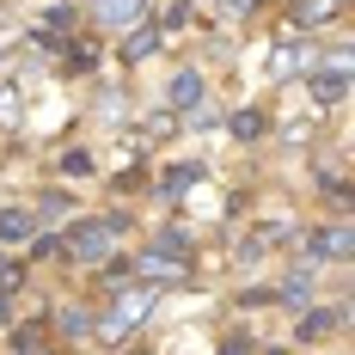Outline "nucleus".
I'll list each match as a JSON object with an SVG mask.
<instances>
[{
  "label": "nucleus",
  "instance_id": "nucleus-1",
  "mask_svg": "<svg viewBox=\"0 0 355 355\" xmlns=\"http://www.w3.org/2000/svg\"><path fill=\"white\" fill-rule=\"evenodd\" d=\"M123 214H92V220H73V227H62L55 239H49V251L55 257H68V263H105L110 251H116V239H123Z\"/></svg>",
  "mask_w": 355,
  "mask_h": 355
},
{
  "label": "nucleus",
  "instance_id": "nucleus-2",
  "mask_svg": "<svg viewBox=\"0 0 355 355\" xmlns=\"http://www.w3.org/2000/svg\"><path fill=\"white\" fill-rule=\"evenodd\" d=\"M153 300H159V288H153V282L116 288V294H110V306H105V319L92 324V331H105V337H129V331H135V324L153 313Z\"/></svg>",
  "mask_w": 355,
  "mask_h": 355
},
{
  "label": "nucleus",
  "instance_id": "nucleus-3",
  "mask_svg": "<svg viewBox=\"0 0 355 355\" xmlns=\"http://www.w3.org/2000/svg\"><path fill=\"white\" fill-rule=\"evenodd\" d=\"M306 92H313V105H343L349 98V55L343 49L337 55H319L306 68Z\"/></svg>",
  "mask_w": 355,
  "mask_h": 355
},
{
  "label": "nucleus",
  "instance_id": "nucleus-4",
  "mask_svg": "<svg viewBox=\"0 0 355 355\" xmlns=\"http://www.w3.org/2000/svg\"><path fill=\"white\" fill-rule=\"evenodd\" d=\"M343 257H349V233H343V227H313V233L300 239V263H306V270L343 263Z\"/></svg>",
  "mask_w": 355,
  "mask_h": 355
},
{
  "label": "nucleus",
  "instance_id": "nucleus-5",
  "mask_svg": "<svg viewBox=\"0 0 355 355\" xmlns=\"http://www.w3.org/2000/svg\"><path fill=\"white\" fill-rule=\"evenodd\" d=\"M282 239H294V220H257V227L245 233V245H239V257H245V263H257L263 251H276Z\"/></svg>",
  "mask_w": 355,
  "mask_h": 355
},
{
  "label": "nucleus",
  "instance_id": "nucleus-6",
  "mask_svg": "<svg viewBox=\"0 0 355 355\" xmlns=\"http://www.w3.org/2000/svg\"><path fill=\"white\" fill-rule=\"evenodd\" d=\"M92 19H98L105 31H129V25L147 19V0H92Z\"/></svg>",
  "mask_w": 355,
  "mask_h": 355
},
{
  "label": "nucleus",
  "instance_id": "nucleus-7",
  "mask_svg": "<svg viewBox=\"0 0 355 355\" xmlns=\"http://www.w3.org/2000/svg\"><path fill=\"white\" fill-rule=\"evenodd\" d=\"M319 62V43H300V37H288V43H276V55H270V73L282 80V73H306Z\"/></svg>",
  "mask_w": 355,
  "mask_h": 355
},
{
  "label": "nucleus",
  "instance_id": "nucleus-8",
  "mask_svg": "<svg viewBox=\"0 0 355 355\" xmlns=\"http://www.w3.org/2000/svg\"><path fill=\"white\" fill-rule=\"evenodd\" d=\"M196 105H202V73H196V68H178V73H172V86H166V110L190 116Z\"/></svg>",
  "mask_w": 355,
  "mask_h": 355
},
{
  "label": "nucleus",
  "instance_id": "nucleus-9",
  "mask_svg": "<svg viewBox=\"0 0 355 355\" xmlns=\"http://www.w3.org/2000/svg\"><path fill=\"white\" fill-rule=\"evenodd\" d=\"M153 49H159V25L141 19V25H129V37H123V49H116V55H123V62H147Z\"/></svg>",
  "mask_w": 355,
  "mask_h": 355
},
{
  "label": "nucleus",
  "instance_id": "nucleus-10",
  "mask_svg": "<svg viewBox=\"0 0 355 355\" xmlns=\"http://www.w3.org/2000/svg\"><path fill=\"white\" fill-rule=\"evenodd\" d=\"M37 233V214L31 209H0V245H25Z\"/></svg>",
  "mask_w": 355,
  "mask_h": 355
},
{
  "label": "nucleus",
  "instance_id": "nucleus-11",
  "mask_svg": "<svg viewBox=\"0 0 355 355\" xmlns=\"http://www.w3.org/2000/svg\"><path fill=\"white\" fill-rule=\"evenodd\" d=\"M343 324V313L337 306H319V313H300V343H324L331 331Z\"/></svg>",
  "mask_w": 355,
  "mask_h": 355
},
{
  "label": "nucleus",
  "instance_id": "nucleus-12",
  "mask_svg": "<svg viewBox=\"0 0 355 355\" xmlns=\"http://www.w3.org/2000/svg\"><path fill=\"white\" fill-rule=\"evenodd\" d=\"M270 300H282V306H306V300H313V270L300 263V270H294V276H288V282L276 288Z\"/></svg>",
  "mask_w": 355,
  "mask_h": 355
},
{
  "label": "nucleus",
  "instance_id": "nucleus-13",
  "mask_svg": "<svg viewBox=\"0 0 355 355\" xmlns=\"http://www.w3.org/2000/svg\"><path fill=\"white\" fill-rule=\"evenodd\" d=\"M331 12H337L331 0H300V6H294V19H300V25H324Z\"/></svg>",
  "mask_w": 355,
  "mask_h": 355
},
{
  "label": "nucleus",
  "instance_id": "nucleus-14",
  "mask_svg": "<svg viewBox=\"0 0 355 355\" xmlns=\"http://www.w3.org/2000/svg\"><path fill=\"white\" fill-rule=\"evenodd\" d=\"M233 135H239V141H257V135H263V110H239V116H233Z\"/></svg>",
  "mask_w": 355,
  "mask_h": 355
},
{
  "label": "nucleus",
  "instance_id": "nucleus-15",
  "mask_svg": "<svg viewBox=\"0 0 355 355\" xmlns=\"http://www.w3.org/2000/svg\"><path fill=\"white\" fill-rule=\"evenodd\" d=\"M196 166H172V172H166V196H178V190H190V184H196Z\"/></svg>",
  "mask_w": 355,
  "mask_h": 355
},
{
  "label": "nucleus",
  "instance_id": "nucleus-16",
  "mask_svg": "<svg viewBox=\"0 0 355 355\" xmlns=\"http://www.w3.org/2000/svg\"><path fill=\"white\" fill-rule=\"evenodd\" d=\"M62 172H68V178H86V172H92V153H62Z\"/></svg>",
  "mask_w": 355,
  "mask_h": 355
},
{
  "label": "nucleus",
  "instance_id": "nucleus-17",
  "mask_svg": "<svg viewBox=\"0 0 355 355\" xmlns=\"http://www.w3.org/2000/svg\"><path fill=\"white\" fill-rule=\"evenodd\" d=\"M62 209H68V196H62V190H43V202H37V214H49V220H55Z\"/></svg>",
  "mask_w": 355,
  "mask_h": 355
},
{
  "label": "nucleus",
  "instance_id": "nucleus-18",
  "mask_svg": "<svg viewBox=\"0 0 355 355\" xmlns=\"http://www.w3.org/2000/svg\"><path fill=\"white\" fill-rule=\"evenodd\" d=\"M62 331H68V337H86V331H92V319H86V313H62Z\"/></svg>",
  "mask_w": 355,
  "mask_h": 355
},
{
  "label": "nucleus",
  "instance_id": "nucleus-19",
  "mask_svg": "<svg viewBox=\"0 0 355 355\" xmlns=\"http://www.w3.org/2000/svg\"><path fill=\"white\" fill-rule=\"evenodd\" d=\"M220 355H257V349H251V337H227V343H220Z\"/></svg>",
  "mask_w": 355,
  "mask_h": 355
},
{
  "label": "nucleus",
  "instance_id": "nucleus-20",
  "mask_svg": "<svg viewBox=\"0 0 355 355\" xmlns=\"http://www.w3.org/2000/svg\"><path fill=\"white\" fill-rule=\"evenodd\" d=\"M251 6H257V0H227V12H251Z\"/></svg>",
  "mask_w": 355,
  "mask_h": 355
}]
</instances>
